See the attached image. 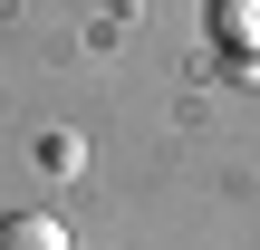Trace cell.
Masks as SVG:
<instances>
[{
	"label": "cell",
	"mask_w": 260,
	"mask_h": 250,
	"mask_svg": "<svg viewBox=\"0 0 260 250\" xmlns=\"http://www.w3.org/2000/svg\"><path fill=\"white\" fill-rule=\"evenodd\" d=\"M212 39L232 58H260V0H212Z\"/></svg>",
	"instance_id": "obj_1"
},
{
	"label": "cell",
	"mask_w": 260,
	"mask_h": 250,
	"mask_svg": "<svg viewBox=\"0 0 260 250\" xmlns=\"http://www.w3.org/2000/svg\"><path fill=\"white\" fill-rule=\"evenodd\" d=\"M0 250H68V241H58V222L19 212V222H0Z\"/></svg>",
	"instance_id": "obj_2"
}]
</instances>
